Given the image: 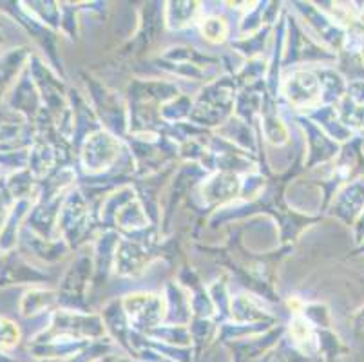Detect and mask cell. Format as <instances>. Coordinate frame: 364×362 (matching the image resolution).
Returning <instances> with one entry per match:
<instances>
[{"instance_id":"3","label":"cell","mask_w":364,"mask_h":362,"mask_svg":"<svg viewBox=\"0 0 364 362\" xmlns=\"http://www.w3.org/2000/svg\"><path fill=\"white\" fill-rule=\"evenodd\" d=\"M301 323H303V321H296V323H294V326H292V331H297V326H301ZM309 324L304 323V328H303V335H299V334H294V337L297 339V343H301V341H304V339H306V334H309Z\"/></svg>"},{"instance_id":"1","label":"cell","mask_w":364,"mask_h":362,"mask_svg":"<svg viewBox=\"0 0 364 362\" xmlns=\"http://www.w3.org/2000/svg\"><path fill=\"white\" fill-rule=\"evenodd\" d=\"M290 102H294L296 105H309L310 100L306 98L304 92H312L316 96V80L309 73H297L294 78H290V89L289 91Z\"/></svg>"},{"instance_id":"2","label":"cell","mask_w":364,"mask_h":362,"mask_svg":"<svg viewBox=\"0 0 364 362\" xmlns=\"http://www.w3.org/2000/svg\"><path fill=\"white\" fill-rule=\"evenodd\" d=\"M225 31H227V28H225L223 22L218 18H208L203 24L205 36H208L210 40H221L223 38Z\"/></svg>"}]
</instances>
